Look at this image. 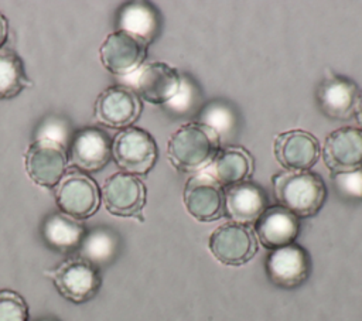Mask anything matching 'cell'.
<instances>
[{"instance_id":"6da1fadb","label":"cell","mask_w":362,"mask_h":321,"mask_svg":"<svg viewBox=\"0 0 362 321\" xmlns=\"http://www.w3.org/2000/svg\"><path fill=\"white\" fill-rule=\"evenodd\" d=\"M221 148L219 133L202 122L182 124L167 144L170 163L182 173H197L212 164Z\"/></svg>"},{"instance_id":"7a4b0ae2","label":"cell","mask_w":362,"mask_h":321,"mask_svg":"<svg viewBox=\"0 0 362 321\" xmlns=\"http://www.w3.org/2000/svg\"><path fill=\"white\" fill-rule=\"evenodd\" d=\"M276 199L298 218L315 215L325 202L322 177L313 171H280L272 177Z\"/></svg>"},{"instance_id":"3957f363","label":"cell","mask_w":362,"mask_h":321,"mask_svg":"<svg viewBox=\"0 0 362 321\" xmlns=\"http://www.w3.org/2000/svg\"><path fill=\"white\" fill-rule=\"evenodd\" d=\"M112 157L123 173L146 175L157 161L158 147L148 132L130 126L115 136Z\"/></svg>"},{"instance_id":"277c9868","label":"cell","mask_w":362,"mask_h":321,"mask_svg":"<svg viewBox=\"0 0 362 321\" xmlns=\"http://www.w3.org/2000/svg\"><path fill=\"white\" fill-rule=\"evenodd\" d=\"M55 202L61 212L78 221L86 219L99 209L100 189L92 177L71 168L57 185Z\"/></svg>"},{"instance_id":"5b68a950","label":"cell","mask_w":362,"mask_h":321,"mask_svg":"<svg viewBox=\"0 0 362 321\" xmlns=\"http://www.w3.org/2000/svg\"><path fill=\"white\" fill-rule=\"evenodd\" d=\"M209 250L226 266H242L257 252V238L249 225L226 222L209 236Z\"/></svg>"},{"instance_id":"8992f818","label":"cell","mask_w":362,"mask_h":321,"mask_svg":"<svg viewBox=\"0 0 362 321\" xmlns=\"http://www.w3.org/2000/svg\"><path fill=\"white\" fill-rule=\"evenodd\" d=\"M146 185L139 177L120 171L105 180L100 198L112 215L143 221L141 211L146 205Z\"/></svg>"},{"instance_id":"52a82bcc","label":"cell","mask_w":362,"mask_h":321,"mask_svg":"<svg viewBox=\"0 0 362 321\" xmlns=\"http://www.w3.org/2000/svg\"><path fill=\"white\" fill-rule=\"evenodd\" d=\"M48 274L59 294L72 303H85L93 298L102 284L99 270L81 257L62 262Z\"/></svg>"},{"instance_id":"ba28073f","label":"cell","mask_w":362,"mask_h":321,"mask_svg":"<svg viewBox=\"0 0 362 321\" xmlns=\"http://www.w3.org/2000/svg\"><path fill=\"white\" fill-rule=\"evenodd\" d=\"M148 44L126 31L110 33L99 48L103 66L115 75H130L141 68Z\"/></svg>"},{"instance_id":"9c48e42d","label":"cell","mask_w":362,"mask_h":321,"mask_svg":"<svg viewBox=\"0 0 362 321\" xmlns=\"http://www.w3.org/2000/svg\"><path fill=\"white\" fill-rule=\"evenodd\" d=\"M141 100L126 86H109L96 99L95 119L106 127L127 129L141 113Z\"/></svg>"},{"instance_id":"30bf717a","label":"cell","mask_w":362,"mask_h":321,"mask_svg":"<svg viewBox=\"0 0 362 321\" xmlns=\"http://www.w3.org/2000/svg\"><path fill=\"white\" fill-rule=\"evenodd\" d=\"M188 214L201 222L216 221L225 215V191L209 174L188 178L182 192Z\"/></svg>"},{"instance_id":"8fae6325","label":"cell","mask_w":362,"mask_h":321,"mask_svg":"<svg viewBox=\"0 0 362 321\" xmlns=\"http://www.w3.org/2000/svg\"><path fill=\"white\" fill-rule=\"evenodd\" d=\"M322 158L332 175L362 168V130L345 126L331 132L322 144Z\"/></svg>"},{"instance_id":"7c38bea8","label":"cell","mask_w":362,"mask_h":321,"mask_svg":"<svg viewBox=\"0 0 362 321\" xmlns=\"http://www.w3.org/2000/svg\"><path fill=\"white\" fill-rule=\"evenodd\" d=\"M68 150L51 141H33L25 151V171L38 185L54 188L68 168Z\"/></svg>"},{"instance_id":"4fadbf2b","label":"cell","mask_w":362,"mask_h":321,"mask_svg":"<svg viewBox=\"0 0 362 321\" xmlns=\"http://www.w3.org/2000/svg\"><path fill=\"white\" fill-rule=\"evenodd\" d=\"M273 153L287 171H308L320 158V141L311 133L293 129L274 137Z\"/></svg>"},{"instance_id":"5bb4252c","label":"cell","mask_w":362,"mask_h":321,"mask_svg":"<svg viewBox=\"0 0 362 321\" xmlns=\"http://www.w3.org/2000/svg\"><path fill=\"white\" fill-rule=\"evenodd\" d=\"M310 270V255L297 243L274 249L266 259V272L270 281L281 288H294L303 284Z\"/></svg>"},{"instance_id":"9a60e30c","label":"cell","mask_w":362,"mask_h":321,"mask_svg":"<svg viewBox=\"0 0 362 321\" xmlns=\"http://www.w3.org/2000/svg\"><path fill=\"white\" fill-rule=\"evenodd\" d=\"M69 161L76 170L95 173L112 157V140L102 129L85 127L75 132L68 148Z\"/></svg>"},{"instance_id":"2e32d148","label":"cell","mask_w":362,"mask_h":321,"mask_svg":"<svg viewBox=\"0 0 362 321\" xmlns=\"http://www.w3.org/2000/svg\"><path fill=\"white\" fill-rule=\"evenodd\" d=\"M181 88L178 71L167 62L156 61L143 65L134 79V92L144 100L161 105L177 96Z\"/></svg>"},{"instance_id":"e0dca14e","label":"cell","mask_w":362,"mask_h":321,"mask_svg":"<svg viewBox=\"0 0 362 321\" xmlns=\"http://www.w3.org/2000/svg\"><path fill=\"white\" fill-rule=\"evenodd\" d=\"M298 232V216L281 205L267 206L255 222L257 240L270 250L294 243Z\"/></svg>"},{"instance_id":"ac0fdd59","label":"cell","mask_w":362,"mask_h":321,"mask_svg":"<svg viewBox=\"0 0 362 321\" xmlns=\"http://www.w3.org/2000/svg\"><path fill=\"white\" fill-rule=\"evenodd\" d=\"M267 194L262 185L253 181H243L225 189V214L232 222L250 225L267 208Z\"/></svg>"},{"instance_id":"d6986e66","label":"cell","mask_w":362,"mask_h":321,"mask_svg":"<svg viewBox=\"0 0 362 321\" xmlns=\"http://www.w3.org/2000/svg\"><path fill=\"white\" fill-rule=\"evenodd\" d=\"M359 95L358 85L344 76L325 78L317 91V102L322 113L331 119L345 120L354 115V106Z\"/></svg>"},{"instance_id":"ffe728a7","label":"cell","mask_w":362,"mask_h":321,"mask_svg":"<svg viewBox=\"0 0 362 321\" xmlns=\"http://www.w3.org/2000/svg\"><path fill=\"white\" fill-rule=\"evenodd\" d=\"M255 161L250 153L243 147H225L219 150L209 165V175L221 185L230 187L246 181L253 173Z\"/></svg>"},{"instance_id":"44dd1931","label":"cell","mask_w":362,"mask_h":321,"mask_svg":"<svg viewBox=\"0 0 362 321\" xmlns=\"http://www.w3.org/2000/svg\"><path fill=\"white\" fill-rule=\"evenodd\" d=\"M85 233V226L78 219L64 212H54L48 215L41 226L42 239L49 247L58 252L79 249Z\"/></svg>"},{"instance_id":"7402d4cb","label":"cell","mask_w":362,"mask_h":321,"mask_svg":"<svg viewBox=\"0 0 362 321\" xmlns=\"http://www.w3.org/2000/svg\"><path fill=\"white\" fill-rule=\"evenodd\" d=\"M160 28L157 10L146 1H130L117 13V30L133 34L147 44L154 41Z\"/></svg>"},{"instance_id":"603a6c76","label":"cell","mask_w":362,"mask_h":321,"mask_svg":"<svg viewBox=\"0 0 362 321\" xmlns=\"http://www.w3.org/2000/svg\"><path fill=\"white\" fill-rule=\"evenodd\" d=\"M117 249L119 238L113 230L107 228H95L85 233L79 246V257L99 269L115 259Z\"/></svg>"},{"instance_id":"cb8c5ba5","label":"cell","mask_w":362,"mask_h":321,"mask_svg":"<svg viewBox=\"0 0 362 321\" xmlns=\"http://www.w3.org/2000/svg\"><path fill=\"white\" fill-rule=\"evenodd\" d=\"M28 85L21 58L10 48H0V99H11Z\"/></svg>"},{"instance_id":"d4e9b609","label":"cell","mask_w":362,"mask_h":321,"mask_svg":"<svg viewBox=\"0 0 362 321\" xmlns=\"http://www.w3.org/2000/svg\"><path fill=\"white\" fill-rule=\"evenodd\" d=\"M74 130L66 117L48 116L40 122L34 133V141H51L69 148L74 139Z\"/></svg>"},{"instance_id":"484cf974","label":"cell","mask_w":362,"mask_h":321,"mask_svg":"<svg viewBox=\"0 0 362 321\" xmlns=\"http://www.w3.org/2000/svg\"><path fill=\"white\" fill-rule=\"evenodd\" d=\"M0 321H28L24 298L11 290H0Z\"/></svg>"},{"instance_id":"4316f807","label":"cell","mask_w":362,"mask_h":321,"mask_svg":"<svg viewBox=\"0 0 362 321\" xmlns=\"http://www.w3.org/2000/svg\"><path fill=\"white\" fill-rule=\"evenodd\" d=\"M332 178L335 180L338 189L342 191L344 195L362 198V168L352 173L337 174L335 177L332 175Z\"/></svg>"},{"instance_id":"83f0119b","label":"cell","mask_w":362,"mask_h":321,"mask_svg":"<svg viewBox=\"0 0 362 321\" xmlns=\"http://www.w3.org/2000/svg\"><path fill=\"white\" fill-rule=\"evenodd\" d=\"M8 37V21L4 17V14L0 13V48H3L4 42L7 41Z\"/></svg>"},{"instance_id":"f1b7e54d","label":"cell","mask_w":362,"mask_h":321,"mask_svg":"<svg viewBox=\"0 0 362 321\" xmlns=\"http://www.w3.org/2000/svg\"><path fill=\"white\" fill-rule=\"evenodd\" d=\"M354 116L359 124V129L362 130V92H359L355 106H354Z\"/></svg>"},{"instance_id":"f546056e","label":"cell","mask_w":362,"mask_h":321,"mask_svg":"<svg viewBox=\"0 0 362 321\" xmlns=\"http://www.w3.org/2000/svg\"><path fill=\"white\" fill-rule=\"evenodd\" d=\"M37 321H54V320H48V318H42V320H37Z\"/></svg>"}]
</instances>
